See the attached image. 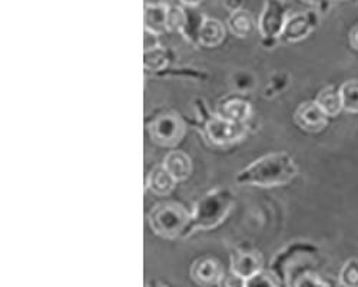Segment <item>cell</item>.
Returning <instances> with one entry per match:
<instances>
[{
    "instance_id": "obj_29",
    "label": "cell",
    "mask_w": 358,
    "mask_h": 287,
    "mask_svg": "<svg viewBox=\"0 0 358 287\" xmlns=\"http://www.w3.org/2000/svg\"><path fill=\"white\" fill-rule=\"evenodd\" d=\"M148 287H165V286H162V284H154V286H148Z\"/></svg>"
},
{
    "instance_id": "obj_21",
    "label": "cell",
    "mask_w": 358,
    "mask_h": 287,
    "mask_svg": "<svg viewBox=\"0 0 358 287\" xmlns=\"http://www.w3.org/2000/svg\"><path fill=\"white\" fill-rule=\"evenodd\" d=\"M187 22V12L181 4H168L166 9V31L182 32Z\"/></svg>"
},
{
    "instance_id": "obj_1",
    "label": "cell",
    "mask_w": 358,
    "mask_h": 287,
    "mask_svg": "<svg viewBox=\"0 0 358 287\" xmlns=\"http://www.w3.org/2000/svg\"><path fill=\"white\" fill-rule=\"evenodd\" d=\"M298 172L294 158L287 153L266 154L238 172L236 184L254 187H278L288 184Z\"/></svg>"
},
{
    "instance_id": "obj_23",
    "label": "cell",
    "mask_w": 358,
    "mask_h": 287,
    "mask_svg": "<svg viewBox=\"0 0 358 287\" xmlns=\"http://www.w3.org/2000/svg\"><path fill=\"white\" fill-rule=\"evenodd\" d=\"M338 281L343 287H358V260L357 258H350L347 260L338 276Z\"/></svg>"
},
{
    "instance_id": "obj_8",
    "label": "cell",
    "mask_w": 358,
    "mask_h": 287,
    "mask_svg": "<svg viewBox=\"0 0 358 287\" xmlns=\"http://www.w3.org/2000/svg\"><path fill=\"white\" fill-rule=\"evenodd\" d=\"M241 94L228 95L227 98L220 101L215 115L229 122L247 124L252 113V108L251 104Z\"/></svg>"
},
{
    "instance_id": "obj_7",
    "label": "cell",
    "mask_w": 358,
    "mask_h": 287,
    "mask_svg": "<svg viewBox=\"0 0 358 287\" xmlns=\"http://www.w3.org/2000/svg\"><path fill=\"white\" fill-rule=\"evenodd\" d=\"M318 22H320L318 10L296 12L288 16L284 31L280 36V41H284V42L301 41L314 31V29L318 26Z\"/></svg>"
},
{
    "instance_id": "obj_4",
    "label": "cell",
    "mask_w": 358,
    "mask_h": 287,
    "mask_svg": "<svg viewBox=\"0 0 358 287\" xmlns=\"http://www.w3.org/2000/svg\"><path fill=\"white\" fill-rule=\"evenodd\" d=\"M185 122L173 112H164L148 122V132L152 141L162 147H175L185 135Z\"/></svg>"
},
{
    "instance_id": "obj_28",
    "label": "cell",
    "mask_w": 358,
    "mask_h": 287,
    "mask_svg": "<svg viewBox=\"0 0 358 287\" xmlns=\"http://www.w3.org/2000/svg\"><path fill=\"white\" fill-rule=\"evenodd\" d=\"M224 6H225V8H228L232 13H234V12H236V10L243 9V4H241V2H225V4H224Z\"/></svg>"
},
{
    "instance_id": "obj_13",
    "label": "cell",
    "mask_w": 358,
    "mask_h": 287,
    "mask_svg": "<svg viewBox=\"0 0 358 287\" xmlns=\"http://www.w3.org/2000/svg\"><path fill=\"white\" fill-rule=\"evenodd\" d=\"M181 5L185 8L187 12V22L181 34L192 45L199 46V32L205 20V16L195 9L196 6H199V2H182Z\"/></svg>"
},
{
    "instance_id": "obj_3",
    "label": "cell",
    "mask_w": 358,
    "mask_h": 287,
    "mask_svg": "<svg viewBox=\"0 0 358 287\" xmlns=\"http://www.w3.org/2000/svg\"><path fill=\"white\" fill-rule=\"evenodd\" d=\"M234 195L229 188L218 187L208 191L195 204L191 221V233L194 230H210L220 225L231 211Z\"/></svg>"
},
{
    "instance_id": "obj_14",
    "label": "cell",
    "mask_w": 358,
    "mask_h": 287,
    "mask_svg": "<svg viewBox=\"0 0 358 287\" xmlns=\"http://www.w3.org/2000/svg\"><path fill=\"white\" fill-rule=\"evenodd\" d=\"M175 184H176L175 178L169 174L168 169L162 164L155 165L146 178L148 190H151L158 197L168 195L173 190Z\"/></svg>"
},
{
    "instance_id": "obj_6",
    "label": "cell",
    "mask_w": 358,
    "mask_h": 287,
    "mask_svg": "<svg viewBox=\"0 0 358 287\" xmlns=\"http://www.w3.org/2000/svg\"><path fill=\"white\" fill-rule=\"evenodd\" d=\"M205 134L215 146H229V144L241 141L248 132L247 124H235L222 120L218 115H213V118L205 125Z\"/></svg>"
},
{
    "instance_id": "obj_24",
    "label": "cell",
    "mask_w": 358,
    "mask_h": 287,
    "mask_svg": "<svg viewBox=\"0 0 358 287\" xmlns=\"http://www.w3.org/2000/svg\"><path fill=\"white\" fill-rule=\"evenodd\" d=\"M292 287H330V284L315 273L304 272L292 280Z\"/></svg>"
},
{
    "instance_id": "obj_25",
    "label": "cell",
    "mask_w": 358,
    "mask_h": 287,
    "mask_svg": "<svg viewBox=\"0 0 358 287\" xmlns=\"http://www.w3.org/2000/svg\"><path fill=\"white\" fill-rule=\"evenodd\" d=\"M171 75H175V76H188L191 79H205L208 75L202 71H196L194 68H166L164 69L162 72L157 74V76H171Z\"/></svg>"
},
{
    "instance_id": "obj_15",
    "label": "cell",
    "mask_w": 358,
    "mask_h": 287,
    "mask_svg": "<svg viewBox=\"0 0 358 287\" xmlns=\"http://www.w3.org/2000/svg\"><path fill=\"white\" fill-rule=\"evenodd\" d=\"M227 29L224 23L214 18H205L199 32V46L215 48L225 39Z\"/></svg>"
},
{
    "instance_id": "obj_26",
    "label": "cell",
    "mask_w": 358,
    "mask_h": 287,
    "mask_svg": "<svg viewBox=\"0 0 358 287\" xmlns=\"http://www.w3.org/2000/svg\"><path fill=\"white\" fill-rule=\"evenodd\" d=\"M245 279L240 277L238 274H235L231 269L224 272L220 283H218V287H245Z\"/></svg>"
},
{
    "instance_id": "obj_16",
    "label": "cell",
    "mask_w": 358,
    "mask_h": 287,
    "mask_svg": "<svg viewBox=\"0 0 358 287\" xmlns=\"http://www.w3.org/2000/svg\"><path fill=\"white\" fill-rule=\"evenodd\" d=\"M145 31L161 35L166 32L168 4H145Z\"/></svg>"
},
{
    "instance_id": "obj_22",
    "label": "cell",
    "mask_w": 358,
    "mask_h": 287,
    "mask_svg": "<svg viewBox=\"0 0 358 287\" xmlns=\"http://www.w3.org/2000/svg\"><path fill=\"white\" fill-rule=\"evenodd\" d=\"M245 287H285L271 270H261L245 281Z\"/></svg>"
},
{
    "instance_id": "obj_19",
    "label": "cell",
    "mask_w": 358,
    "mask_h": 287,
    "mask_svg": "<svg viewBox=\"0 0 358 287\" xmlns=\"http://www.w3.org/2000/svg\"><path fill=\"white\" fill-rule=\"evenodd\" d=\"M229 31L238 38H247L251 35L254 29V19L251 13L245 9H240L228 18Z\"/></svg>"
},
{
    "instance_id": "obj_18",
    "label": "cell",
    "mask_w": 358,
    "mask_h": 287,
    "mask_svg": "<svg viewBox=\"0 0 358 287\" xmlns=\"http://www.w3.org/2000/svg\"><path fill=\"white\" fill-rule=\"evenodd\" d=\"M171 59H172L171 50L161 45L154 49L143 50V68L149 72H152L154 75L169 68Z\"/></svg>"
},
{
    "instance_id": "obj_2",
    "label": "cell",
    "mask_w": 358,
    "mask_h": 287,
    "mask_svg": "<svg viewBox=\"0 0 358 287\" xmlns=\"http://www.w3.org/2000/svg\"><path fill=\"white\" fill-rule=\"evenodd\" d=\"M149 225L159 237L175 240L191 234L192 214L175 201H164L154 206L148 216Z\"/></svg>"
},
{
    "instance_id": "obj_10",
    "label": "cell",
    "mask_w": 358,
    "mask_h": 287,
    "mask_svg": "<svg viewBox=\"0 0 358 287\" xmlns=\"http://www.w3.org/2000/svg\"><path fill=\"white\" fill-rule=\"evenodd\" d=\"M231 270L240 277L248 280L254 274L264 270V260L259 251L236 248L231 254Z\"/></svg>"
},
{
    "instance_id": "obj_27",
    "label": "cell",
    "mask_w": 358,
    "mask_h": 287,
    "mask_svg": "<svg viewBox=\"0 0 358 287\" xmlns=\"http://www.w3.org/2000/svg\"><path fill=\"white\" fill-rule=\"evenodd\" d=\"M348 41H350L351 48H352V49H355V50H358V24H357V26H354V27L351 29L350 36H348Z\"/></svg>"
},
{
    "instance_id": "obj_20",
    "label": "cell",
    "mask_w": 358,
    "mask_h": 287,
    "mask_svg": "<svg viewBox=\"0 0 358 287\" xmlns=\"http://www.w3.org/2000/svg\"><path fill=\"white\" fill-rule=\"evenodd\" d=\"M343 111L358 113V79H348L340 86Z\"/></svg>"
},
{
    "instance_id": "obj_5",
    "label": "cell",
    "mask_w": 358,
    "mask_h": 287,
    "mask_svg": "<svg viewBox=\"0 0 358 287\" xmlns=\"http://www.w3.org/2000/svg\"><path fill=\"white\" fill-rule=\"evenodd\" d=\"M288 15L285 5L278 0H268L258 20V31L262 36V46L270 49L280 41Z\"/></svg>"
},
{
    "instance_id": "obj_9",
    "label": "cell",
    "mask_w": 358,
    "mask_h": 287,
    "mask_svg": "<svg viewBox=\"0 0 358 287\" xmlns=\"http://www.w3.org/2000/svg\"><path fill=\"white\" fill-rule=\"evenodd\" d=\"M294 120L296 125L307 132H320L328 125L327 113L315 101H306L296 108Z\"/></svg>"
},
{
    "instance_id": "obj_12",
    "label": "cell",
    "mask_w": 358,
    "mask_h": 287,
    "mask_svg": "<svg viewBox=\"0 0 358 287\" xmlns=\"http://www.w3.org/2000/svg\"><path fill=\"white\" fill-rule=\"evenodd\" d=\"M162 165L168 169L175 181H185L192 172V161L182 151H171L164 158Z\"/></svg>"
},
{
    "instance_id": "obj_11",
    "label": "cell",
    "mask_w": 358,
    "mask_h": 287,
    "mask_svg": "<svg viewBox=\"0 0 358 287\" xmlns=\"http://www.w3.org/2000/svg\"><path fill=\"white\" fill-rule=\"evenodd\" d=\"M222 274L224 270L214 257H201L194 262L191 267V277L202 287L218 286Z\"/></svg>"
},
{
    "instance_id": "obj_17",
    "label": "cell",
    "mask_w": 358,
    "mask_h": 287,
    "mask_svg": "<svg viewBox=\"0 0 358 287\" xmlns=\"http://www.w3.org/2000/svg\"><path fill=\"white\" fill-rule=\"evenodd\" d=\"M317 105L327 113L328 118H334L343 111V102H341V95H340V88L334 85L325 86L322 88L317 98H315Z\"/></svg>"
}]
</instances>
